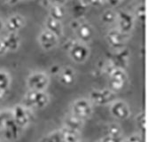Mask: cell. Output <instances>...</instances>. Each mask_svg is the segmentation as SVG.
<instances>
[{
  "label": "cell",
  "mask_w": 148,
  "mask_h": 142,
  "mask_svg": "<svg viewBox=\"0 0 148 142\" xmlns=\"http://www.w3.org/2000/svg\"><path fill=\"white\" fill-rule=\"evenodd\" d=\"M122 128L117 123H111L107 127V135L115 138H122Z\"/></svg>",
  "instance_id": "21"
},
{
  "label": "cell",
  "mask_w": 148,
  "mask_h": 142,
  "mask_svg": "<svg viewBox=\"0 0 148 142\" xmlns=\"http://www.w3.org/2000/svg\"><path fill=\"white\" fill-rule=\"evenodd\" d=\"M3 27H4V24H3V21H2L1 20H0V30H2Z\"/></svg>",
  "instance_id": "39"
},
{
  "label": "cell",
  "mask_w": 148,
  "mask_h": 142,
  "mask_svg": "<svg viewBox=\"0 0 148 142\" xmlns=\"http://www.w3.org/2000/svg\"><path fill=\"white\" fill-rule=\"evenodd\" d=\"M59 79L63 85L71 86L75 81V71L70 67L64 68L59 74Z\"/></svg>",
  "instance_id": "14"
},
{
  "label": "cell",
  "mask_w": 148,
  "mask_h": 142,
  "mask_svg": "<svg viewBox=\"0 0 148 142\" xmlns=\"http://www.w3.org/2000/svg\"><path fill=\"white\" fill-rule=\"evenodd\" d=\"M105 0H86V3L90 4L91 5H95V6H99L104 3Z\"/></svg>",
  "instance_id": "32"
},
{
  "label": "cell",
  "mask_w": 148,
  "mask_h": 142,
  "mask_svg": "<svg viewBox=\"0 0 148 142\" xmlns=\"http://www.w3.org/2000/svg\"><path fill=\"white\" fill-rule=\"evenodd\" d=\"M79 142H85V141H79Z\"/></svg>",
  "instance_id": "41"
},
{
  "label": "cell",
  "mask_w": 148,
  "mask_h": 142,
  "mask_svg": "<svg viewBox=\"0 0 148 142\" xmlns=\"http://www.w3.org/2000/svg\"><path fill=\"white\" fill-rule=\"evenodd\" d=\"M27 84L30 91L44 92L49 84V77L44 72H34L28 77Z\"/></svg>",
  "instance_id": "3"
},
{
  "label": "cell",
  "mask_w": 148,
  "mask_h": 142,
  "mask_svg": "<svg viewBox=\"0 0 148 142\" xmlns=\"http://www.w3.org/2000/svg\"><path fill=\"white\" fill-rule=\"evenodd\" d=\"M80 22H81V21H77V20H75V21H71V23H70L71 28H72L74 30H75V29L78 28V26L80 25Z\"/></svg>",
  "instance_id": "35"
},
{
  "label": "cell",
  "mask_w": 148,
  "mask_h": 142,
  "mask_svg": "<svg viewBox=\"0 0 148 142\" xmlns=\"http://www.w3.org/2000/svg\"><path fill=\"white\" fill-rule=\"evenodd\" d=\"M64 127L70 129V130L80 132L84 127V120H81L78 117H75L72 114L66 115L64 119Z\"/></svg>",
  "instance_id": "15"
},
{
  "label": "cell",
  "mask_w": 148,
  "mask_h": 142,
  "mask_svg": "<svg viewBox=\"0 0 148 142\" xmlns=\"http://www.w3.org/2000/svg\"><path fill=\"white\" fill-rule=\"evenodd\" d=\"M110 112L113 117L120 120L127 119L130 115L129 106L123 100H114L111 105Z\"/></svg>",
  "instance_id": "9"
},
{
  "label": "cell",
  "mask_w": 148,
  "mask_h": 142,
  "mask_svg": "<svg viewBox=\"0 0 148 142\" xmlns=\"http://www.w3.org/2000/svg\"><path fill=\"white\" fill-rule=\"evenodd\" d=\"M45 27L46 29L52 34H54L58 38L62 36L63 34V27L60 21L54 20L51 17H48L45 21Z\"/></svg>",
  "instance_id": "16"
},
{
  "label": "cell",
  "mask_w": 148,
  "mask_h": 142,
  "mask_svg": "<svg viewBox=\"0 0 148 142\" xmlns=\"http://www.w3.org/2000/svg\"><path fill=\"white\" fill-rule=\"evenodd\" d=\"M24 19L22 16L19 15V14H15L11 16L6 23V27L8 29V30H10L12 33H15L17 30H19L20 29H21L24 26Z\"/></svg>",
  "instance_id": "17"
},
{
  "label": "cell",
  "mask_w": 148,
  "mask_h": 142,
  "mask_svg": "<svg viewBox=\"0 0 148 142\" xmlns=\"http://www.w3.org/2000/svg\"><path fill=\"white\" fill-rule=\"evenodd\" d=\"M23 101L25 108L42 109L47 106L49 102V96L45 92L29 91L25 95Z\"/></svg>",
  "instance_id": "1"
},
{
  "label": "cell",
  "mask_w": 148,
  "mask_h": 142,
  "mask_svg": "<svg viewBox=\"0 0 148 142\" xmlns=\"http://www.w3.org/2000/svg\"><path fill=\"white\" fill-rule=\"evenodd\" d=\"M64 15H65V9L62 5H52L51 7L50 8V16L49 17L60 21L64 18Z\"/></svg>",
  "instance_id": "20"
},
{
  "label": "cell",
  "mask_w": 148,
  "mask_h": 142,
  "mask_svg": "<svg viewBox=\"0 0 148 142\" xmlns=\"http://www.w3.org/2000/svg\"><path fill=\"white\" fill-rule=\"evenodd\" d=\"M11 117V115L8 112L6 111H0V128H2L4 123L7 118Z\"/></svg>",
  "instance_id": "30"
},
{
  "label": "cell",
  "mask_w": 148,
  "mask_h": 142,
  "mask_svg": "<svg viewBox=\"0 0 148 142\" xmlns=\"http://www.w3.org/2000/svg\"><path fill=\"white\" fill-rule=\"evenodd\" d=\"M79 40L83 44L90 42L94 35V30L91 27V25L85 21H81L78 28L75 30Z\"/></svg>",
  "instance_id": "12"
},
{
  "label": "cell",
  "mask_w": 148,
  "mask_h": 142,
  "mask_svg": "<svg viewBox=\"0 0 148 142\" xmlns=\"http://www.w3.org/2000/svg\"><path fill=\"white\" fill-rule=\"evenodd\" d=\"M123 1H125V2H127V1H130V0H122V2Z\"/></svg>",
  "instance_id": "40"
},
{
  "label": "cell",
  "mask_w": 148,
  "mask_h": 142,
  "mask_svg": "<svg viewBox=\"0 0 148 142\" xmlns=\"http://www.w3.org/2000/svg\"><path fill=\"white\" fill-rule=\"evenodd\" d=\"M5 3H6L7 5H16L20 0H3Z\"/></svg>",
  "instance_id": "37"
},
{
  "label": "cell",
  "mask_w": 148,
  "mask_h": 142,
  "mask_svg": "<svg viewBox=\"0 0 148 142\" xmlns=\"http://www.w3.org/2000/svg\"><path fill=\"white\" fill-rule=\"evenodd\" d=\"M116 99V94L110 89L93 90L90 93V99L99 106H105L113 103Z\"/></svg>",
  "instance_id": "2"
},
{
  "label": "cell",
  "mask_w": 148,
  "mask_h": 142,
  "mask_svg": "<svg viewBox=\"0 0 148 142\" xmlns=\"http://www.w3.org/2000/svg\"><path fill=\"white\" fill-rule=\"evenodd\" d=\"M6 48L3 43V40H0V55H3L6 53Z\"/></svg>",
  "instance_id": "34"
},
{
  "label": "cell",
  "mask_w": 148,
  "mask_h": 142,
  "mask_svg": "<svg viewBox=\"0 0 148 142\" xmlns=\"http://www.w3.org/2000/svg\"><path fill=\"white\" fill-rule=\"evenodd\" d=\"M108 75H109L108 84L110 90L114 93L122 90L124 87L128 79L127 75L123 69L115 68L114 69L112 70V72Z\"/></svg>",
  "instance_id": "5"
},
{
  "label": "cell",
  "mask_w": 148,
  "mask_h": 142,
  "mask_svg": "<svg viewBox=\"0 0 148 142\" xmlns=\"http://www.w3.org/2000/svg\"><path fill=\"white\" fill-rule=\"evenodd\" d=\"M118 18V26H119V31L123 34L129 33L134 26V19L132 15H130L129 12L125 11H121L117 14Z\"/></svg>",
  "instance_id": "10"
},
{
  "label": "cell",
  "mask_w": 148,
  "mask_h": 142,
  "mask_svg": "<svg viewBox=\"0 0 148 142\" xmlns=\"http://www.w3.org/2000/svg\"><path fill=\"white\" fill-rule=\"evenodd\" d=\"M63 142H79V132L63 127L60 131Z\"/></svg>",
  "instance_id": "19"
},
{
  "label": "cell",
  "mask_w": 148,
  "mask_h": 142,
  "mask_svg": "<svg viewBox=\"0 0 148 142\" xmlns=\"http://www.w3.org/2000/svg\"><path fill=\"white\" fill-rule=\"evenodd\" d=\"M117 19V14L112 10L106 11L101 16V21L106 24H111Z\"/></svg>",
  "instance_id": "23"
},
{
  "label": "cell",
  "mask_w": 148,
  "mask_h": 142,
  "mask_svg": "<svg viewBox=\"0 0 148 142\" xmlns=\"http://www.w3.org/2000/svg\"><path fill=\"white\" fill-rule=\"evenodd\" d=\"M10 84H11L10 75L6 72L0 70V89L3 90V91H6L10 86Z\"/></svg>",
  "instance_id": "22"
},
{
  "label": "cell",
  "mask_w": 148,
  "mask_h": 142,
  "mask_svg": "<svg viewBox=\"0 0 148 142\" xmlns=\"http://www.w3.org/2000/svg\"><path fill=\"white\" fill-rule=\"evenodd\" d=\"M69 54L72 60L75 62L83 63L88 59L90 55V50L83 43L74 42L69 48Z\"/></svg>",
  "instance_id": "6"
},
{
  "label": "cell",
  "mask_w": 148,
  "mask_h": 142,
  "mask_svg": "<svg viewBox=\"0 0 148 142\" xmlns=\"http://www.w3.org/2000/svg\"><path fill=\"white\" fill-rule=\"evenodd\" d=\"M46 1L51 5H62V4H64L66 0H46Z\"/></svg>",
  "instance_id": "33"
},
{
  "label": "cell",
  "mask_w": 148,
  "mask_h": 142,
  "mask_svg": "<svg viewBox=\"0 0 148 142\" xmlns=\"http://www.w3.org/2000/svg\"><path fill=\"white\" fill-rule=\"evenodd\" d=\"M107 2H108L112 6H115L122 2V0H107Z\"/></svg>",
  "instance_id": "36"
},
{
  "label": "cell",
  "mask_w": 148,
  "mask_h": 142,
  "mask_svg": "<svg viewBox=\"0 0 148 142\" xmlns=\"http://www.w3.org/2000/svg\"><path fill=\"white\" fill-rule=\"evenodd\" d=\"M136 14H137V17L138 19L140 21H144L145 19V6L144 4H141L139 5L138 6H137V9H136Z\"/></svg>",
  "instance_id": "27"
},
{
  "label": "cell",
  "mask_w": 148,
  "mask_h": 142,
  "mask_svg": "<svg viewBox=\"0 0 148 142\" xmlns=\"http://www.w3.org/2000/svg\"><path fill=\"white\" fill-rule=\"evenodd\" d=\"M92 114L90 102L86 99H76L72 104V115L81 120L90 117Z\"/></svg>",
  "instance_id": "4"
},
{
  "label": "cell",
  "mask_w": 148,
  "mask_h": 142,
  "mask_svg": "<svg viewBox=\"0 0 148 142\" xmlns=\"http://www.w3.org/2000/svg\"><path fill=\"white\" fill-rule=\"evenodd\" d=\"M3 43L6 48V51H14L19 48L21 44V39L19 36L16 35L15 33H11L3 40Z\"/></svg>",
  "instance_id": "18"
},
{
  "label": "cell",
  "mask_w": 148,
  "mask_h": 142,
  "mask_svg": "<svg viewBox=\"0 0 148 142\" xmlns=\"http://www.w3.org/2000/svg\"><path fill=\"white\" fill-rule=\"evenodd\" d=\"M12 117L17 125L21 128H24L30 122V117L27 108L22 105H17L13 108L12 112Z\"/></svg>",
  "instance_id": "7"
},
{
  "label": "cell",
  "mask_w": 148,
  "mask_h": 142,
  "mask_svg": "<svg viewBox=\"0 0 148 142\" xmlns=\"http://www.w3.org/2000/svg\"><path fill=\"white\" fill-rule=\"evenodd\" d=\"M125 142H144V139L143 138L138 135V134H133L131 136H130L126 140Z\"/></svg>",
  "instance_id": "29"
},
{
  "label": "cell",
  "mask_w": 148,
  "mask_h": 142,
  "mask_svg": "<svg viewBox=\"0 0 148 142\" xmlns=\"http://www.w3.org/2000/svg\"><path fill=\"white\" fill-rule=\"evenodd\" d=\"M106 39L108 44L116 50H121L123 48L125 43V35L116 29L110 30L106 35Z\"/></svg>",
  "instance_id": "13"
},
{
  "label": "cell",
  "mask_w": 148,
  "mask_h": 142,
  "mask_svg": "<svg viewBox=\"0 0 148 142\" xmlns=\"http://www.w3.org/2000/svg\"><path fill=\"white\" fill-rule=\"evenodd\" d=\"M38 42L44 50L50 51L57 45L58 37L54 34H52L51 32L45 29L39 35Z\"/></svg>",
  "instance_id": "11"
},
{
  "label": "cell",
  "mask_w": 148,
  "mask_h": 142,
  "mask_svg": "<svg viewBox=\"0 0 148 142\" xmlns=\"http://www.w3.org/2000/svg\"><path fill=\"white\" fill-rule=\"evenodd\" d=\"M45 142H63L60 131L52 132L49 135H47L45 139Z\"/></svg>",
  "instance_id": "26"
},
{
  "label": "cell",
  "mask_w": 148,
  "mask_h": 142,
  "mask_svg": "<svg viewBox=\"0 0 148 142\" xmlns=\"http://www.w3.org/2000/svg\"><path fill=\"white\" fill-rule=\"evenodd\" d=\"M5 95V91H3V90L0 89V99H3Z\"/></svg>",
  "instance_id": "38"
},
{
  "label": "cell",
  "mask_w": 148,
  "mask_h": 142,
  "mask_svg": "<svg viewBox=\"0 0 148 142\" xmlns=\"http://www.w3.org/2000/svg\"><path fill=\"white\" fill-rule=\"evenodd\" d=\"M100 142H123L122 138H115V137H111L106 135V137L102 138Z\"/></svg>",
  "instance_id": "28"
},
{
  "label": "cell",
  "mask_w": 148,
  "mask_h": 142,
  "mask_svg": "<svg viewBox=\"0 0 148 142\" xmlns=\"http://www.w3.org/2000/svg\"><path fill=\"white\" fill-rule=\"evenodd\" d=\"M86 1L85 2H84V1H79V2H77L75 5V6H74V12H75V14L77 15V16H82L84 12H86V7H87V5H86Z\"/></svg>",
  "instance_id": "25"
},
{
  "label": "cell",
  "mask_w": 148,
  "mask_h": 142,
  "mask_svg": "<svg viewBox=\"0 0 148 142\" xmlns=\"http://www.w3.org/2000/svg\"><path fill=\"white\" fill-rule=\"evenodd\" d=\"M136 123H137V126L138 127V129H139L140 131H142L143 132H145V129H146V119H145V112H141L138 115H137Z\"/></svg>",
  "instance_id": "24"
},
{
  "label": "cell",
  "mask_w": 148,
  "mask_h": 142,
  "mask_svg": "<svg viewBox=\"0 0 148 142\" xmlns=\"http://www.w3.org/2000/svg\"><path fill=\"white\" fill-rule=\"evenodd\" d=\"M3 133L6 139L8 140H15L19 138L21 134V127L17 125V123L13 121L12 117H9L5 120L3 126Z\"/></svg>",
  "instance_id": "8"
},
{
  "label": "cell",
  "mask_w": 148,
  "mask_h": 142,
  "mask_svg": "<svg viewBox=\"0 0 148 142\" xmlns=\"http://www.w3.org/2000/svg\"><path fill=\"white\" fill-rule=\"evenodd\" d=\"M60 71H61V69H60V67L59 66V65H52L51 68H50V73L51 74V75H59V74L60 73Z\"/></svg>",
  "instance_id": "31"
}]
</instances>
